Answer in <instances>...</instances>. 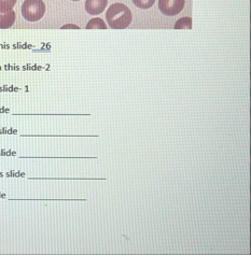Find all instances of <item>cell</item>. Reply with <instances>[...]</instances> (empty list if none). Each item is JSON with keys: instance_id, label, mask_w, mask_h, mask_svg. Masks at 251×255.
<instances>
[{"instance_id": "obj_5", "label": "cell", "mask_w": 251, "mask_h": 255, "mask_svg": "<svg viewBox=\"0 0 251 255\" xmlns=\"http://www.w3.org/2000/svg\"><path fill=\"white\" fill-rule=\"evenodd\" d=\"M15 22V12L12 9L0 8V28H10Z\"/></svg>"}, {"instance_id": "obj_2", "label": "cell", "mask_w": 251, "mask_h": 255, "mask_svg": "<svg viewBox=\"0 0 251 255\" xmlns=\"http://www.w3.org/2000/svg\"><path fill=\"white\" fill-rule=\"evenodd\" d=\"M45 13V4L42 0H25L22 5V15L28 22H37Z\"/></svg>"}, {"instance_id": "obj_6", "label": "cell", "mask_w": 251, "mask_h": 255, "mask_svg": "<svg viewBox=\"0 0 251 255\" xmlns=\"http://www.w3.org/2000/svg\"><path fill=\"white\" fill-rule=\"evenodd\" d=\"M95 28H98V29H107V25L105 24L104 19H101L99 17L96 18H93L91 21L87 23L86 25V29H95Z\"/></svg>"}, {"instance_id": "obj_9", "label": "cell", "mask_w": 251, "mask_h": 255, "mask_svg": "<svg viewBox=\"0 0 251 255\" xmlns=\"http://www.w3.org/2000/svg\"><path fill=\"white\" fill-rule=\"evenodd\" d=\"M17 0H0V8L1 9H13Z\"/></svg>"}, {"instance_id": "obj_7", "label": "cell", "mask_w": 251, "mask_h": 255, "mask_svg": "<svg viewBox=\"0 0 251 255\" xmlns=\"http://www.w3.org/2000/svg\"><path fill=\"white\" fill-rule=\"evenodd\" d=\"M175 28L176 29H182V28L191 29L192 28V18L191 17H188V16L180 18L179 21L176 22Z\"/></svg>"}, {"instance_id": "obj_11", "label": "cell", "mask_w": 251, "mask_h": 255, "mask_svg": "<svg viewBox=\"0 0 251 255\" xmlns=\"http://www.w3.org/2000/svg\"><path fill=\"white\" fill-rule=\"evenodd\" d=\"M71 1H80V0H71Z\"/></svg>"}, {"instance_id": "obj_8", "label": "cell", "mask_w": 251, "mask_h": 255, "mask_svg": "<svg viewBox=\"0 0 251 255\" xmlns=\"http://www.w3.org/2000/svg\"><path fill=\"white\" fill-rule=\"evenodd\" d=\"M133 2L139 9H149L154 4L155 0H133Z\"/></svg>"}, {"instance_id": "obj_3", "label": "cell", "mask_w": 251, "mask_h": 255, "mask_svg": "<svg viewBox=\"0 0 251 255\" xmlns=\"http://www.w3.org/2000/svg\"><path fill=\"white\" fill-rule=\"evenodd\" d=\"M185 4L186 0H159V9L166 16L179 14Z\"/></svg>"}, {"instance_id": "obj_1", "label": "cell", "mask_w": 251, "mask_h": 255, "mask_svg": "<svg viewBox=\"0 0 251 255\" xmlns=\"http://www.w3.org/2000/svg\"><path fill=\"white\" fill-rule=\"evenodd\" d=\"M108 25L113 29H124L132 22V12L124 3H113L106 12Z\"/></svg>"}, {"instance_id": "obj_4", "label": "cell", "mask_w": 251, "mask_h": 255, "mask_svg": "<svg viewBox=\"0 0 251 255\" xmlns=\"http://www.w3.org/2000/svg\"><path fill=\"white\" fill-rule=\"evenodd\" d=\"M108 4V0H86L85 10L91 15H98L103 13Z\"/></svg>"}, {"instance_id": "obj_10", "label": "cell", "mask_w": 251, "mask_h": 255, "mask_svg": "<svg viewBox=\"0 0 251 255\" xmlns=\"http://www.w3.org/2000/svg\"><path fill=\"white\" fill-rule=\"evenodd\" d=\"M77 28L78 29V27H77V26H74V25H66V26H64V27L63 28Z\"/></svg>"}]
</instances>
